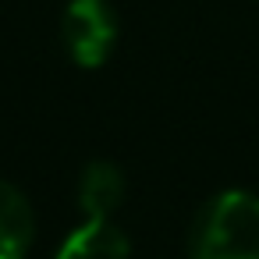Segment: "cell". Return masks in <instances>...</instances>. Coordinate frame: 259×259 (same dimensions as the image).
<instances>
[{
    "label": "cell",
    "mask_w": 259,
    "mask_h": 259,
    "mask_svg": "<svg viewBox=\"0 0 259 259\" xmlns=\"http://www.w3.org/2000/svg\"><path fill=\"white\" fill-rule=\"evenodd\" d=\"M192 259H259V195H213L195 220Z\"/></svg>",
    "instance_id": "obj_1"
},
{
    "label": "cell",
    "mask_w": 259,
    "mask_h": 259,
    "mask_svg": "<svg viewBox=\"0 0 259 259\" xmlns=\"http://www.w3.org/2000/svg\"><path fill=\"white\" fill-rule=\"evenodd\" d=\"M64 50L78 68H100L117 43V15L107 0H71L61 18Z\"/></svg>",
    "instance_id": "obj_2"
},
{
    "label": "cell",
    "mask_w": 259,
    "mask_h": 259,
    "mask_svg": "<svg viewBox=\"0 0 259 259\" xmlns=\"http://www.w3.org/2000/svg\"><path fill=\"white\" fill-rule=\"evenodd\" d=\"M36 238V213L22 188L0 181V259H25Z\"/></svg>",
    "instance_id": "obj_3"
},
{
    "label": "cell",
    "mask_w": 259,
    "mask_h": 259,
    "mask_svg": "<svg viewBox=\"0 0 259 259\" xmlns=\"http://www.w3.org/2000/svg\"><path fill=\"white\" fill-rule=\"evenodd\" d=\"M128 255H132L128 234L114 220H85L64 238L54 259H128Z\"/></svg>",
    "instance_id": "obj_4"
},
{
    "label": "cell",
    "mask_w": 259,
    "mask_h": 259,
    "mask_svg": "<svg viewBox=\"0 0 259 259\" xmlns=\"http://www.w3.org/2000/svg\"><path fill=\"white\" fill-rule=\"evenodd\" d=\"M124 202V174L110 160H93L78 181V206L85 220H110L114 209Z\"/></svg>",
    "instance_id": "obj_5"
}]
</instances>
